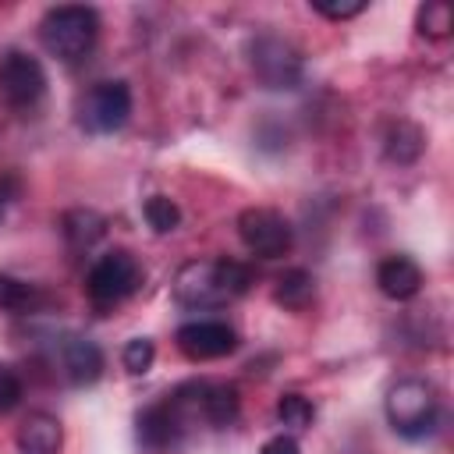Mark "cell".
I'll list each match as a JSON object with an SVG mask.
<instances>
[{"label": "cell", "instance_id": "1", "mask_svg": "<svg viewBox=\"0 0 454 454\" xmlns=\"http://www.w3.org/2000/svg\"><path fill=\"white\" fill-rule=\"evenodd\" d=\"M252 287V270L234 259H195L174 277V298L184 309H220Z\"/></svg>", "mask_w": 454, "mask_h": 454}, {"label": "cell", "instance_id": "2", "mask_svg": "<svg viewBox=\"0 0 454 454\" xmlns=\"http://www.w3.org/2000/svg\"><path fill=\"white\" fill-rule=\"evenodd\" d=\"M39 39L46 53H53L64 64H78L92 53L99 39V14L85 4H60L50 7L39 21Z\"/></svg>", "mask_w": 454, "mask_h": 454}, {"label": "cell", "instance_id": "3", "mask_svg": "<svg viewBox=\"0 0 454 454\" xmlns=\"http://www.w3.org/2000/svg\"><path fill=\"white\" fill-rule=\"evenodd\" d=\"M383 411H387V422L397 436L404 440H422L436 429L440 422V397H436V387L429 380H419V376H408V380H397L387 397H383Z\"/></svg>", "mask_w": 454, "mask_h": 454}, {"label": "cell", "instance_id": "4", "mask_svg": "<svg viewBox=\"0 0 454 454\" xmlns=\"http://www.w3.org/2000/svg\"><path fill=\"white\" fill-rule=\"evenodd\" d=\"M142 277H145L142 262L128 248H114V252L99 255L92 262V270L85 273V294L99 309H110V305H121L124 298H131L142 287Z\"/></svg>", "mask_w": 454, "mask_h": 454}, {"label": "cell", "instance_id": "5", "mask_svg": "<svg viewBox=\"0 0 454 454\" xmlns=\"http://www.w3.org/2000/svg\"><path fill=\"white\" fill-rule=\"evenodd\" d=\"M128 117H131V89L121 78L96 82L78 99V124L89 135H114L128 124Z\"/></svg>", "mask_w": 454, "mask_h": 454}, {"label": "cell", "instance_id": "6", "mask_svg": "<svg viewBox=\"0 0 454 454\" xmlns=\"http://www.w3.org/2000/svg\"><path fill=\"white\" fill-rule=\"evenodd\" d=\"M248 64L266 89H298L305 74L301 53L280 35H255L248 43Z\"/></svg>", "mask_w": 454, "mask_h": 454}, {"label": "cell", "instance_id": "7", "mask_svg": "<svg viewBox=\"0 0 454 454\" xmlns=\"http://www.w3.org/2000/svg\"><path fill=\"white\" fill-rule=\"evenodd\" d=\"M238 238L259 259H280L294 245L291 223L277 209H266V206H252L238 213Z\"/></svg>", "mask_w": 454, "mask_h": 454}, {"label": "cell", "instance_id": "8", "mask_svg": "<svg viewBox=\"0 0 454 454\" xmlns=\"http://www.w3.org/2000/svg\"><path fill=\"white\" fill-rule=\"evenodd\" d=\"M46 96V71L35 57L11 50L0 60V99L11 110H32Z\"/></svg>", "mask_w": 454, "mask_h": 454}, {"label": "cell", "instance_id": "9", "mask_svg": "<svg viewBox=\"0 0 454 454\" xmlns=\"http://www.w3.org/2000/svg\"><path fill=\"white\" fill-rule=\"evenodd\" d=\"M177 348L192 358V362H209V358H223L238 348V333L220 323V319H195V323H184L177 326L174 333Z\"/></svg>", "mask_w": 454, "mask_h": 454}, {"label": "cell", "instance_id": "10", "mask_svg": "<svg viewBox=\"0 0 454 454\" xmlns=\"http://www.w3.org/2000/svg\"><path fill=\"white\" fill-rule=\"evenodd\" d=\"M57 365L74 387L96 383L103 376V348L85 333H64L57 340Z\"/></svg>", "mask_w": 454, "mask_h": 454}, {"label": "cell", "instance_id": "11", "mask_svg": "<svg viewBox=\"0 0 454 454\" xmlns=\"http://www.w3.org/2000/svg\"><path fill=\"white\" fill-rule=\"evenodd\" d=\"M376 284L387 298L394 301H408L422 291V270L411 255H387L380 266H376Z\"/></svg>", "mask_w": 454, "mask_h": 454}, {"label": "cell", "instance_id": "12", "mask_svg": "<svg viewBox=\"0 0 454 454\" xmlns=\"http://www.w3.org/2000/svg\"><path fill=\"white\" fill-rule=\"evenodd\" d=\"M64 426L50 411H28L18 426V450L21 454H60Z\"/></svg>", "mask_w": 454, "mask_h": 454}, {"label": "cell", "instance_id": "13", "mask_svg": "<svg viewBox=\"0 0 454 454\" xmlns=\"http://www.w3.org/2000/svg\"><path fill=\"white\" fill-rule=\"evenodd\" d=\"M135 436H138V443H142L145 450H163V447H170L174 440H181L163 401H156V404H149V408L138 411V419H135Z\"/></svg>", "mask_w": 454, "mask_h": 454}, {"label": "cell", "instance_id": "14", "mask_svg": "<svg viewBox=\"0 0 454 454\" xmlns=\"http://www.w3.org/2000/svg\"><path fill=\"white\" fill-rule=\"evenodd\" d=\"M202 411H206V426L209 429H227L238 422L241 415V394L234 383H209L206 380V394H202Z\"/></svg>", "mask_w": 454, "mask_h": 454}, {"label": "cell", "instance_id": "15", "mask_svg": "<svg viewBox=\"0 0 454 454\" xmlns=\"http://www.w3.org/2000/svg\"><path fill=\"white\" fill-rule=\"evenodd\" d=\"M46 301H50V294L39 284L11 277V273H0V312L28 316V312H39Z\"/></svg>", "mask_w": 454, "mask_h": 454}, {"label": "cell", "instance_id": "16", "mask_svg": "<svg viewBox=\"0 0 454 454\" xmlns=\"http://www.w3.org/2000/svg\"><path fill=\"white\" fill-rule=\"evenodd\" d=\"M60 231H64L71 248H92L103 238L106 220L96 209H67L64 220H60Z\"/></svg>", "mask_w": 454, "mask_h": 454}, {"label": "cell", "instance_id": "17", "mask_svg": "<svg viewBox=\"0 0 454 454\" xmlns=\"http://www.w3.org/2000/svg\"><path fill=\"white\" fill-rule=\"evenodd\" d=\"M273 298H277L284 309L301 312V309H309V301L316 298V277H312L309 270H287L284 277H277Z\"/></svg>", "mask_w": 454, "mask_h": 454}, {"label": "cell", "instance_id": "18", "mask_svg": "<svg viewBox=\"0 0 454 454\" xmlns=\"http://www.w3.org/2000/svg\"><path fill=\"white\" fill-rule=\"evenodd\" d=\"M415 25H419V32H422L426 39H447L450 28H454V11H450V4H443V0H429V4L419 7Z\"/></svg>", "mask_w": 454, "mask_h": 454}, {"label": "cell", "instance_id": "19", "mask_svg": "<svg viewBox=\"0 0 454 454\" xmlns=\"http://www.w3.org/2000/svg\"><path fill=\"white\" fill-rule=\"evenodd\" d=\"M312 419H316V408H312L309 397H301V394H284V397L277 401V422H280L284 429L301 433V429L312 426Z\"/></svg>", "mask_w": 454, "mask_h": 454}, {"label": "cell", "instance_id": "20", "mask_svg": "<svg viewBox=\"0 0 454 454\" xmlns=\"http://www.w3.org/2000/svg\"><path fill=\"white\" fill-rule=\"evenodd\" d=\"M419 153H422L419 128L408 124V121H397V128H390V135H387V156L397 160V163H411Z\"/></svg>", "mask_w": 454, "mask_h": 454}, {"label": "cell", "instance_id": "21", "mask_svg": "<svg viewBox=\"0 0 454 454\" xmlns=\"http://www.w3.org/2000/svg\"><path fill=\"white\" fill-rule=\"evenodd\" d=\"M142 213H145V223L156 234H170L181 223V209H177V202L170 195H149L145 206H142Z\"/></svg>", "mask_w": 454, "mask_h": 454}, {"label": "cell", "instance_id": "22", "mask_svg": "<svg viewBox=\"0 0 454 454\" xmlns=\"http://www.w3.org/2000/svg\"><path fill=\"white\" fill-rule=\"evenodd\" d=\"M121 362H124V369L131 376H145L153 369V362H156V344L149 337H131L124 344V351H121Z\"/></svg>", "mask_w": 454, "mask_h": 454}, {"label": "cell", "instance_id": "23", "mask_svg": "<svg viewBox=\"0 0 454 454\" xmlns=\"http://www.w3.org/2000/svg\"><path fill=\"white\" fill-rule=\"evenodd\" d=\"M21 376L11 369V365H0V415H11L18 404H21Z\"/></svg>", "mask_w": 454, "mask_h": 454}, {"label": "cell", "instance_id": "24", "mask_svg": "<svg viewBox=\"0 0 454 454\" xmlns=\"http://www.w3.org/2000/svg\"><path fill=\"white\" fill-rule=\"evenodd\" d=\"M312 11H316V14H323V18H330V21H344V18L362 14V11H365V4H362V0H355V4H326V0H316V4H312Z\"/></svg>", "mask_w": 454, "mask_h": 454}, {"label": "cell", "instance_id": "25", "mask_svg": "<svg viewBox=\"0 0 454 454\" xmlns=\"http://www.w3.org/2000/svg\"><path fill=\"white\" fill-rule=\"evenodd\" d=\"M259 454H301V447H298V440L291 433H277L259 447Z\"/></svg>", "mask_w": 454, "mask_h": 454}, {"label": "cell", "instance_id": "26", "mask_svg": "<svg viewBox=\"0 0 454 454\" xmlns=\"http://www.w3.org/2000/svg\"><path fill=\"white\" fill-rule=\"evenodd\" d=\"M4 206H7V195H4V188H0V216H4Z\"/></svg>", "mask_w": 454, "mask_h": 454}]
</instances>
